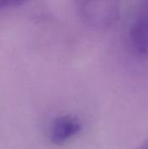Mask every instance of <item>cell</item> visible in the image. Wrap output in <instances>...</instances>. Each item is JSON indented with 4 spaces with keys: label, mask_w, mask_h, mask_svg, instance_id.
I'll return each instance as SVG.
<instances>
[{
    "label": "cell",
    "mask_w": 148,
    "mask_h": 149,
    "mask_svg": "<svg viewBox=\"0 0 148 149\" xmlns=\"http://www.w3.org/2000/svg\"><path fill=\"white\" fill-rule=\"evenodd\" d=\"M79 11L86 23L95 27L111 25L116 21L119 15V8L114 2H80Z\"/></svg>",
    "instance_id": "cell-1"
},
{
    "label": "cell",
    "mask_w": 148,
    "mask_h": 149,
    "mask_svg": "<svg viewBox=\"0 0 148 149\" xmlns=\"http://www.w3.org/2000/svg\"><path fill=\"white\" fill-rule=\"evenodd\" d=\"M80 120L73 115H63L57 118L50 128V139L57 145L64 144L81 131Z\"/></svg>",
    "instance_id": "cell-2"
},
{
    "label": "cell",
    "mask_w": 148,
    "mask_h": 149,
    "mask_svg": "<svg viewBox=\"0 0 148 149\" xmlns=\"http://www.w3.org/2000/svg\"><path fill=\"white\" fill-rule=\"evenodd\" d=\"M129 42L133 50L140 55L148 54V6L133 21L129 30Z\"/></svg>",
    "instance_id": "cell-3"
},
{
    "label": "cell",
    "mask_w": 148,
    "mask_h": 149,
    "mask_svg": "<svg viewBox=\"0 0 148 149\" xmlns=\"http://www.w3.org/2000/svg\"><path fill=\"white\" fill-rule=\"evenodd\" d=\"M139 149H148V141H147L143 145H141V147Z\"/></svg>",
    "instance_id": "cell-4"
}]
</instances>
